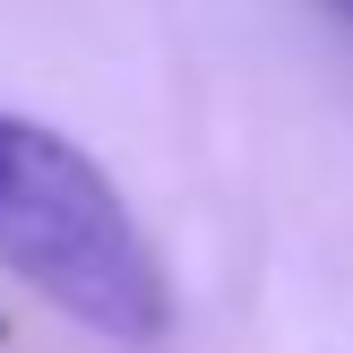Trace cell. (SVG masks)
Listing matches in <instances>:
<instances>
[{
	"label": "cell",
	"mask_w": 353,
	"mask_h": 353,
	"mask_svg": "<svg viewBox=\"0 0 353 353\" xmlns=\"http://www.w3.org/2000/svg\"><path fill=\"white\" fill-rule=\"evenodd\" d=\"M336 9H353V0H336Z\"/></svg>",
	"instance_id": "7a4b0ae2"
},
{
	"label": "cell",
	"mask_w": 353,
	"mask_h": 353,
	"mask_svg": "<svg viewBox=\"0 0 353 353\" xmlns=\"http://www.w3.org/2000/svg\"><path fill=\"white\" fill-rule=\"evenodd\" d=\"M0 276L103 345H164L172 327L164 259L112 172L26 112H0Z\"/></svg>",
	"instance_id": "6da1fadb"
}]
</instances>
